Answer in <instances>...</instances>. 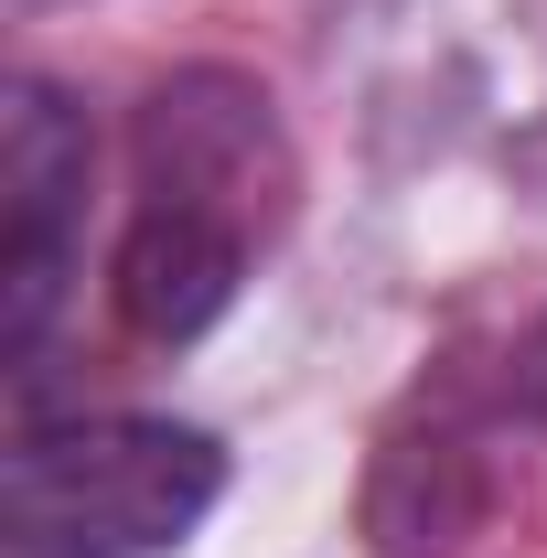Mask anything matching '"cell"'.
<instances>
[{"label":"cell","instance_id":"6da1fadb","mask_svg":"<svg viewBox=\"0 0 547 558\" xmlns=\"http://www.w3.org/2000/svg\"><path fill=\"white\" fill-rule=\"evenodd\" d=\"M290 140L269 86L226 65H183L139 97L130 226H119V323L139 344H194L236 312V290L279 236Z\"/></svg>","mask_w":547,"mask_h":558},{"label":"cell","instance_id":"7a4b0ae2","mask_svg":"<svg viewBox=\"0 0 547 558\" xmlns=\"http://www.w3.org/2000/svg\"><path fill=\"white\" fill-rule=\"evenodd\" d=\"M226 505V451L194 418L86 409L22 418L0 451V537L11 558H172Z\"/></svg>","mask_w":547,"mask_h":558},{"label":"cell","instance_id":"3957f363","mask_svg":"<svg viewBox=\"0 0 547 558\" xmlns=\"http://www.w3.org/2000/svg\"><path fill=\"white\" fill-rule=\"evenodd\" d=\"M86 194H97V130L65 86L22 75L0 108V365L11 387L44 376V344L86 269Z\"/></svg>","mask_w":547,"mask_h":558},{"label":"cell","instance_id":"277c9868","mask_svg":"<svg viewBox=\"0 0 547 558\" xmlns=\"http://www.w3.org/2000/svg\"><path fill=\"white\" fill-rule=\"evenodd\" d=\"M11 11H54V0H11Z\"/></svg>","mask_w":547,"mask_h":558}]
</instances>
